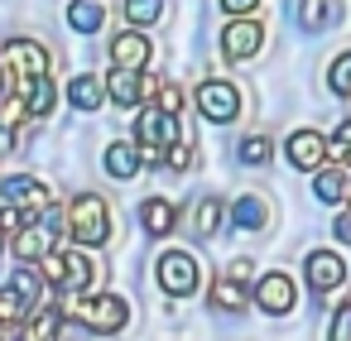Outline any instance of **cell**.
Returning a JSON list of instances; mask_svg holds the SVG:
<instances>
[{"mask_svg": "<svg viewBox=\"0 0 351 341\" xmlns=\"http://www.w3.org/2000/svg\"><path fill=\"white\" fill-rule=\"evenodd\" d=\"M63 312H73L87 331H101V336H111V331H121V327L130 322V307H125V298H116V293H97V298L73 293V298H63Z\"/></svg>", "mask_w": 351, "mask_h": 341, "instance_id": "6da1fadb", "label": "cell"}, {"mask_svg": "<svg viewBox=\"0 0 351 341\" xmlns=\"http://www.w3.org/2000/svg\"><path fill=\"white\" fill-rule=\"evenodd\" d=\"M68 236L77 245H106L111 240V207L97 192L73 197V207H68Z\"/></svg>", "mask_w": 351, "mask_h": 341, "instance_id": "7a4b0ae2", "label": "cell"}, {"mask_svg": "<svg viewBox=\"0 0 351 341\" xmlns=\"http://www.w3.org/2000/svg\"><path fill=\"white\" fill-rule=\"evenodd\" d=\"M39 274L53 283V288H68V293H82L87 283H97V264L82 255V250H49L44 260H39Z\"/></svg>", "mask_w": 351, "mask_h": 341, "instance_id": "3957f363", "label": "cell"}, {"mask_svg": "<svg viewBox=\"0 0 351 341\" xmlns=\"http://www.w3.org/2000/svg\"><path fill=\"white\" fill-rule=\"evenodd\" d=\"M0 77H5L15 92H20L25 82H34V77H49V53H44V44H34V39H10L5 49H0Z\"/></svg>", "mask_w": 351, "mask_h": 341, "instance_id": "277c9868", "label": "cell"}, {"mask_svg": "<svg viewBox=\"0 0 351 341\" xmlns=\"http://www.w3.org/2000/svg\"><path fill=\"white\" fill-rule=\"evenodd\" d=\"M173 140H178V121H173L169 111H159V106H145V111L135 116V144H140V154L159 159V154H164Z\"/></svg>", "mask_w": 351, "mask_h": 341, "instance_id": "5b68a950", "label": "cell"}, {"mask_svg": "<svg viewBox=\"0 0 351 341\" xmlns=\"http://www.w3.org/2000/svg\"><path fill=\"white\" fill-rule=\"evenodd\" d=\"M197 111H202L212 125L236 121V116H241V92H236V82H226V77H207V82H197Z\"/></svg>", "mask_w": 351, "mask_h": 341, "instance_id": "8992f818", "label": "cell"}, {"mask_svg": "<svg viewBox=\"0 0 351 341\" xmlns=\"http://www.w3.org/2000/svg\"><path fill=\"white\" fill-rule=\"evenodd\" d=\"M159 288L164 293H173V298H188L193 288H197V260L188 255V250H169V255H159Z\"/></svg>", "mask_w": 351, "mask_h": 341, "instance_id": "52a82bcc", "label": "cell"}, {"mask_svg": "<svg viewBox=\"0 0 351 341\" xmlns=\"http://www.w3.org/2000/svg\"><path fill=\"white\" fill-rule=\"evenodd\" d=\"M260 44H265V29H260V20H250V15H236V20L221 29V53H226L231 63L255 58V53H260Z\"/></svg>", "mask_w": 351, "mask_h": 341, "instance_id": "ba28073f", "label": "cell"}, {"mask_svg": "<svg viewBox=\"0 0 351 341\" xmlns=\"http://www.w3.org/2000/svg\"><path fill=\"white\" fill-rule=\"evenodd\" d=\"M293 279L284 274V269H274V274H265L260 279V288H255V303H260V312H269V317H284V312H293Z\"/></svg>", "mask_w": 351, "mask_h": 341, "instance_id": "9c48e42d", "label": "cell"}, {"mask_svg": "<svg viewBox=\"0 0 351 341\" xmlns=\"http://www.w3.org/2000/svg\"><path fill=\"white\" fill-rule=\"evenodd\" d=\"M34 298H39V279L20 274L15 283L0 288V322H25L34 312Z\"/></svg>", "mask_w": 351, "mask_h": 341, "instance_id": "30bf717a", "label": "cell"}, {"mask_svg": "<svg viewBox=\"0 0 351 341\" xmlns=\"http://www.w3.org/2000/svg\"><path fill=\"white\" fill-rule=\"evenodd\" d=\"M0 192H5V202L10 207H20L25 216H39V212H49V188L44 183H34V178H5L0 183Z\"/></svg>", "mask_w": 351, "mask_h": 341, "instance_id": "8fae6325", "label": "cell"}, {"mask_svg": "<svg viewBox=\"0 0 351 341\" xmlns=\"http://www.w3.org/2000/svg\"><path fill=\"white\" fill-rule=\"evenodd\" d=\"M284 154H289L293 168H322L327 164V140L317 130H293L289 144H284Z\"/></svg>", "mask_w": 351, "mask_h": 341, "instance_id": "7c38bea8", "label": "cell"}, {"mask_svg": "<svg viewBox=\"0 0 351 341\" xmlns=\"http://www.w3.org/2000/svg\"><path fill=\"white\" fill-rule=\"evenodd\" d=\"M303 274H308V283H313L317 293H332L346 269H341V255H337V250H313V255L303 260Z\"/></svg>", "mask_w": 351, "mask_h": 341, "instance_id": "4fadbf2b", "label": "cell"}, {"mask_svg": "<svg viewBox=\"0 0 351 341\" xmlns=\"http://www.w3.org/2000/svg\"><path fill=\"white\" fill-rule=\"evenodd\" d=\"M111 63H116V68H135V73H140V68L149 63V39H145V34H135V29L116 34V39H111Z\"/></svg>", "mask_w": 351, "mask_h": 341, "instance_id": "5bb4252c", "label": "cell"}, {"mask_svg": "<svg viewBox=\"0 0 351 341\" xmlns=\"http://www.w3.org/2000/svg\"><path fill=\"white\" fill-rule=\"evenodd\" d=\"M10 245H15V260L39 264V260L53 250V236H49V226H29V221H25V226L15 231V240H10Z\"/></svg>", "mask_w": 351, "mask_h": 341, "instance_id": "9a60e30c", "label": "cell"}, {"mask_svg": "<svg viewBox=\"0 0 351 341\" xmlns=\"http://www.w3.org/2000/svg\"><path fill=\"white\" fill-rule=\"evenodd\" d=\"M106 92H111L116 106H140V101H145V77H140L135 68H116V73L106 77Z\"/></svg>", "mask_w": 351, "mask_h": 341, "instance_id": "2e32d148", "label": "cell"}, {"mask_svg": "<svg viewBox=\"0 0 351 341\" xmlns=\"http://www.w3.org/2000/svg\"><path fill=\"white\" fill-rule=\"evenodd\" d=\"M140 221H145L149 236H169V231L178 226V207H173L169 197H149V202L140 207Z\"/></svg>", "mask_w": 351, "mask_h": 341, "instance_id": "e0dca14e", "label": "cell"}, {"mask_svg": "<svg viewBox=\"0 0 351 341\" xmlns=\"http://www.w3.org/2000/svg\"><path fill=\"white\" fill-rule=\"evenodd\" d=\"M231 221H236L241 231H265V226H269V207H265V197H255V192L236 197V207H231Z\"/></svg>", "mask_w": 351, "mask_h": 341, "instance_id": "ac0fdd59", "label": "cell"}, {"mask_svg": "<svg viewBox=\"0 0 351 341\" xmlns=\"http://www.w3.org/2000/svg\"><path fill=\"white\" fill-rule=\"evenodd\" d=\"M207 298H212V307H221V312H241L250 293H245V279H236V274H221V279L212 283V293H207Z\"/></svg>", "mask_w": 351, "mask_h": 341, "instance_id": "d6986e66", "label": "cell"}, {"mask_svg": "<svg viewBox=\"0 0 351 341\" xmlns=\"http://www.w3.org/2000/svg\"><path fill=\"white\" fill-rule=\"evenodd\" d=\"M140 144H125V140H116L111 149H106V173L111 178H135L140 173Z\"/></svg>", "mask_w": 351, "mask_h": 341, "instance_id": "ffe728a7", "label": "cell"}, {"mask_svg": "<svg viewBox=\"0 0 351 341\" xmlns=\"http://www.w3.org/2000/svg\"><path fill=\"white\" fill-rule=\"evenodd\" d=\"M20 97H25V106H29V121H44V116L53 111V82H49V77L25 82V87H20Z\"/></svg>", "mask_w": 351, "mask_h": 341, "instance_id": "44dd1931", "label": "cell"}, {"mask_svg": "<svg viewBox=\"0 0 351 341\" xmlns=\"http://www.w3.org/2000/svg\"><path fill=\"white\" fill-rule=\"evenodd\" d=\"M313 197L327 202V207L346 202V173H341V168H317V178H313Z\"/></svg>", "mask_w": 351, "mask_h": 341, "instance_id": "7402d4cb", "label": "cell"}, {"mask_svg": "<svg viewBox=\"0 0 351 341\" xmlns=\"http://www.w3.org/2000/svg\"><path fill=\"white\" fill-rule=\"evenodd\" d=\"M68 101H73L77 111H97V106L106 101V87H101V77H73V87H68Z\"/></svg>", "mask_w": 351, "mask_h": 341, "instance_id": "603a6c76", "label": "cell"}, {"mask_svg": "<svg viewBox=\"0 0 351 341\" xmlns=\"http://www.w3.org/2000/svg\"><path fill=\"white\" fill-rule=\"evenodd\" d=\"M58 331H63V317L49 312V307H39V312L25 322V341H58Z\"/></svg>", "mask_w": 351, "mask_h": 341, "instance_id": "cb8c5ba5", "label": "cell"}, {"mask_svg": "<svg viewBox=\"0 0 351 341\" xmlns=\"http://www.w3.org/2000/svg\"><path fill=\"white\" fill-rule=\"evenodd\" d=\"M68 25L77 34H97L101 29V5H97V0H77V5L68 10Z\"/></svg>", "mask_w": 351, "mask_h": 341, "instance_id": "d4e9b609", "label": "cell"}, {"mask_svg": "<svg viewBox=\"0 0 351 341\" xmlns=\"http://www.w3.org/2000/svg\"><path fill=\"white\" fill-rule=\"evenodd\" d=\"M193 226H197V236H217V226H221V202H217V197H202L197 212H193Z\"/></svg>", "mask_w": 351, "mask_h": 341, "instance_id": "484cf974", "label": "cell"}, {"mask_svg": "<svg viewBox=\"0 0 351 341\" xmlns=\"http://www.w3.org/2000/svg\"><path fill=\"white\" fill-rule=\"evenodd\" d=\"M164 15V0H125V20L130 25H154Z\"/></svg>", "mask_w": 351, "mask_h": 341, "instance_id": "4316f807", "label": "cell"}, {"mask_svg": "<svg viewBox=\"0 0 351 341\" xmlns=\"http://www.w3.org/2000/svg\"><path fill=\"white\" fill-rule=\"evenodd\" d=\"M327 87H332L337 97H351V49H346V53L327 68Z\"/></svg>", "mask_w": 351, "mask_h": 341, "instance_id": "83f0119b", "label": "cell"}, {"mask_svg": "<svg viewBox=\"0 0 351 341\" xmlns=\"http://www.w3.org/2000/svg\"><path fill=\"white\" fill-rule=\"evenodd\" d=\"M298 25H303L308 34H317V29L327 25V0H298Z\"/></svg>", "mask_w": 351, "mask_h": 341, "instance_id": "f1b7e54d", "label": "cell"}, {"mask_svg": "<svg viewBox=\"0 0 351 341\" xmlns=\"http://www.w3.org/2000/svg\"><path fill=\"white\" fill-rule=\"evenodd\" d=\"M327 159H337V164H346V168H351V121L327 140Z\"/></svg>", "mask_w": 351, "mask_h": 341, "instance_id": "f546056e", "label": "cell"}, {"mask_svg": "<svg viewBox=\"0 0 351 341\" xmlns=\"http://www.w3.org/2000/svg\"><path fill=\"white\" fill-rule=\"evenodd\" d=\"M241 159L245 164H269V140L265 135H245L241 140Z\"/></svg>", "mask_w": 351, "mask_h": 341, "instance_id": "4dcf8cb0", "label": "cell"}, {"mask_svg": "<svg viewBox=\"0 0 351 341\" xmlns=\"http://www.w3.org/2000/svg\"><path fill=\"white\" fill-rule=\"evenodd\" d=\"M164 164H169V168H178V173H188V168H193V144L173 140V144L164 149Z\"/></svg>", "mask_w": 351, "mask_h": 341, "instance_id": "1f68e13d", "label": "cell"}, {"mask_svg": "<svg viewBox=\"0 0 351 341\" xmlns=\"http://www.w3.org/2000/svg\"><path fill=\"white\" fill-rule=\"evenodd\" d=\"M25 221H29V216H25L20 207H10V202H5V207H0V236H15V231H20Z\"/></svg>", "mask_w": 351, "mask_h": 341, "instance_id": "d6a6232c", "label": "cell"}, {"mask_svg": "<svg viewBox=\"0 0 351 341\" xmlns=\"http://www.w3.org/2000/svg\"><path fill=\"white\" fill-rule=\"evenodd\" d=\"M327 341H351V303L337 307V317H332V336H327Z\"/></svg>", "mask_w": 351, "mask_h": 341, "instance_id": "836d02e7", "label": "cell"}, {"mask_svg": "<svg viewBox=\"0 0 351 341\" xmlns=\"http://www.w3.org/2000/svg\"><path fill=\"white\" fill-rule=\"evenodd\" d=\"M255 5H260V0H221L226 15H255Z\"/></svg>", "mask_w": 351, "mask_h": 341, "instance_id": "e575fe53", "label": "cell"}, {"mask_svg": "<svg viewBox=\"0 0 351 341\" xmlns=\"http://www.w3.org/2000/svg\"><path fill=\"white\" fill-rule=\"evenodd\" d=\"M15 149V130L10 125H0V154H10Z\"/></svg>", "mask_w": 351, "mask_h": 341, "instance_id": "d590c367", "label": "cell"}, {"mask_svg": "<svg viewBox=\"0 0 351 341\" xmlns=\"http://www.w3.org/2000/svg\"><path fill=\"white\" fill-rule=\"evenodd\" d=\"M337 236H341V240H351V212H341V216H337Z\"/></svg>", "mask_w": 351, "mask_h": 341, "instance_id": "8d00e7d4", "label": "cell"}, {"mask_svg": "<svg viewBox=\"0 0 351 341\" xmlns=\"http://www.w3.org/2000/svg\"><path fill=\"white\" fill-rule=\"evenodd\" d=\"M346 202H351V178H346Z\"/></svg>", "mask_w": 351, "mask_h": 341, "instance_id": "74e56055", "label": "cell"}]
</instances>
